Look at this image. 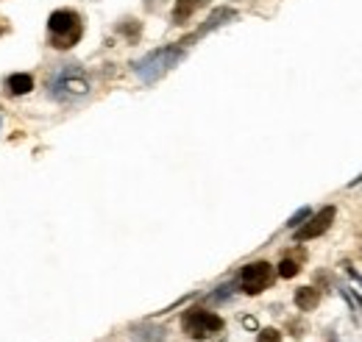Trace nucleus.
<instances>
[{"mask_svg": "<svg viewBox=\"0 0 362 342\" xmlns=\"http://www.w3.org/2000/svg\"><path fill=\"white\" fill-rule=\"evenodd\" d=\"M84 37V20L73 9H59L48 17V42L56 51H70Z\"/></svg>", "mask_w": 362, "mask_h": 342, "instance_id": "nucleus-1", "label": "nucleus"}, {"mask_svg": "<svg viewBox=\"0 0 362 342\" xmlns=\"http://www.w3.org/2000/svg\"><path fill=\"white\" fill-rule=\"evenodd\" d=\"M184 53H187L184 45H167V48H159V51L148 53L142 62L134 64V70H137V75L145 84H153V81H159L167 70H173L181 59H184Z\"/></svg>", "mask_w": 362, "mask_h": 342, "instance_id": "nucleus-2", "label": "nucleus"}, {"mask_svg": "<svg viewBox=\"0 0 362 342\" xmlns=\"http://www.w3.org/2000/svg\"><path fill=\"white\" fill-rule=\"evenodd\" d=\"M48 87L56 100H78L89 92V78L78 64H64L51 75Z\"/></svg>", "mask_w": 362, "mask_h": 342, "instance_id": "nucleus-3", "label": "nucleus"}, {"mask_svg": "<svg viewBox=\"0 0 362 342\" xmlns=\"http://www.w3.org/2000/svg\"><path fill=\"white\" fill-rule=\"evenodd\" d=\"M181 328L193 339H207V336L223 331V317H218L215 312H207V309H190L181 317Z\"/></svg>", "mask_w": 362, "mask_h": 342, "instance_id": "nucleus-4", "label": "nucleus"}, {"mask_svg": "<svg viewBox=\"0 0 362 342\" xmlns=\"http://www.w3.org/2000/svg\"><path fill=\"white\" fill-rule=\"evenodd\" d=\"M273 284V267L268 262H251L240 273V289L245 295H259Z\"/></svg>", "mask_w": 362, "mask_h": 342, "instance_id": "nucleus-5", "label": "nucleus"}, {"mask_svg": "<svg viewBox=\"0 0 362 342\" xmlns=\"http://www.w3.org/2000/svg\"><path fill=\"white\" fill-rule=\"evenodd\" d=\"M331 223H334V206H326L318 215H309L307 223L295 231V242H307V240H315V237L326 234L331 228Z\"/></svg>", "mask_w": 362, "mask_h": 342, "instance_id": "nucleus-6", "label": "nucleus"}, {"mask_svg": "<svg viewBox=\"0 0 362 342\" xmlns=\"http://www.w3.org/2000/svg\"><path fill=\"white\" fill-rule=\"evenodd\" d=\"M234 17H237V12H234V9H218V12H212V17H209V20H207V23H204V26H201V28H198V31H196L193 37H187V39H181L178 45H184V48H190V45L196 42V39L207 37L209 31H215V28L226 26V23H229V20H234Z\"/></svg>", "mask_w": 362, "mask_h": 342, "instance_id": "nucleus-7", "label": "nucleus"}, {"mask_svg": "<svg viewBox=\"0 0 362 342\" xmlns=\"http://www.w3.org/2000/svg\"><path fill=\"white\" fill-rule=\"evenodd\" d=\"M209 0H175V9H173V23L175 26H187L193 20V15L198 9H204Z\"/></svg>", "mask_w": 362, "mask_h": 342, "instance_id": "nucleus-8", "label": "nucleus"}, {"mask_svg": "<svg viewBox=\"0 0 362 342\" xmlns=\"http://www.w3.org/2000/svg\"><path fill=\"white\" fill-rule=\"evenodd\" d=\"M34 89V78L28 73H12L6 78V92L9 95H28Z\"/></svg>", "mask_w": 362, "mask_h": 342, "instance_id": "nucleus-9", "label": "nucleus"}, {"mask_svg": "<svg viewBox=\"0 0 362 342\" xmlns=\"http://www.w3.org/2000/svg\"><path fill=\"white\" fill-rule=\"evenodd\" d=\"M318 303H320V292H318L315 287H301V289H295V306H298L301 312H312V309H318Z\"/></svg>", "mask_w": 362, "mask_h": 342, "instance_id": "nucleus-10", "label": "nucleus"}, {"mask_svg": "<svg viewBox=\"0 0 362 342\" xmlns=\"http://www.w3.org/2000/svg\"><path fill=\"white\" fill-rule=\"evenodd\" d=\"M298 270H301V264L295 259H282V264H279V276L282 278H295Z\"/></svg>", "mask_w": 362, "mask_h": 342, "instance_id": "nucleus-11", "label": "nucleus"}, {"mask_svg": "<svg viewBox=\"0 0 362 342\" xmlns=\"http://www.w3.org/2000/svg\"><path fill=\"white\" fill-rule=\"evenodd\" d=\"M120 34H126L131 42H137L139 39V23L137 20H123L120 23Z\"/></svg>", "mask_w": 362, "mask_h": 342, "instance_id": "nucleus-12", "label": "nucleus"}, {"mask_svg": "<svg viewBox=\"0 0 362 342\" xmlns=\"http://www.w3.org/2000/svg\"><path fill=\"white\" fill-rule=\"evenodd\" d=\"M257 342H282V334L276 328H265V331H259Z\"/></svg>", "mask_w": 362, "mask_h": 342, "instance_id": "nucleus-13", "label": "nucleus"}, {"mask_svg": "<svg viewBox=\"0 0 362 342\" xmlns=\"http://www.w3.org/2000/svg\"><path fill=\"white\" fill-rule=\"evenodd\" d=\"M307 217H309V209H301V212H295V215L287 220V226H290V228H295V226H301Z\"/></svg>", "mask_w": 362, "mask_h": 342, "instance_id": "nucleus-14", "label": "nucleus"}, {"mask_svg": "<svg viewBox=\"0 0 362 342\" xmlns=\"http://www.w3.org/2000/svg\"><path fill=\"white\" fill-rule=\"evenodd\" d=\"M0 34H3V26H0Z\"/></svg>", "mask_w": 362, "mask_h": 342, "instance_id": "nucleus-15", "label": "nucleus"}, {"mask_svg": "<svg viewBox=\"0 0 362 342\" xmlns=\"http://www.w3.org/2000/svg\"><path fill=\"white\" fill-rule=\"evenodd\" d=\"M0 125H3V117H0Z\"/></svg>", "mask_w": 362, "mask_h": 342, "instance_id": "nucleus-16", "label": "nucleus"}]
</instances>
